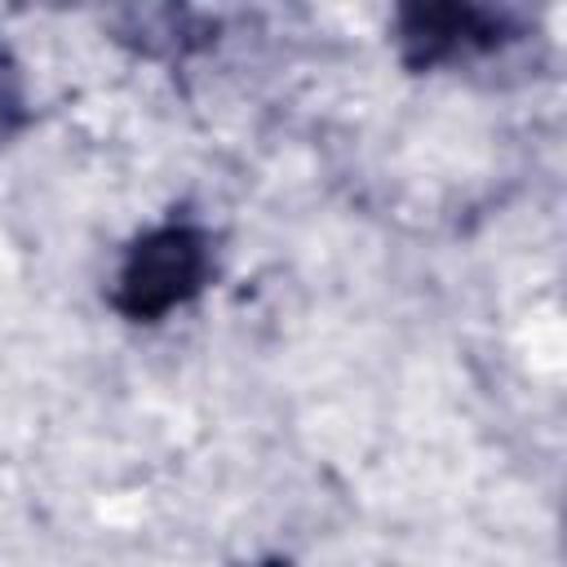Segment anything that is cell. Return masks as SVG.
Here are the masks:
<instances>
[{"instance_id":"1","label":"cell","mask_w":567,"mask_h":567,"mask_svg":"<svg viewBox=\"0 0 567 567\" xmlns=\"http://www.w3.org/2000/svg\"><path fill=\"white\" fill-rule=\"evenodd\" d=\"M213 270V252H208V235L190 221H168L155 226L151 235H142L120 275H115V306L128 319H159L173 306H182L186 297H195L204 288Z\"/></svg>"},{"instance_id":"2","label":"cell","mask_w":567,"mask_h":567,"mask_svg":"<svg viewBox=\"0 0 567 567\" xmlns=\"http://www.w3.org/2000/svg\"><path fill=\"white\" fill-rule=\"evenodd\" d=\"M18 120H22V84H18L13 62H9L4 49H0V137H4L9 128H18Z\"/></svg>"}]
</instances>
